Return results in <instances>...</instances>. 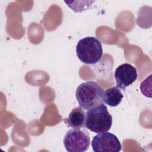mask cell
Returning <instances> with one entry per match:
<instances>
[{"mask_svg":"<svg viewBox=\"0 0 152 152\" xmlns=\"http://www.w3.org/2000/svg\"><path fill=\"white\" fill-rule=\"evenodd\" d=\"M151 74L149 75L148 78L145 79L140 85V90L141 93L145 96L149 98L151 97Z\"/></svg>","mask_w":152,"mask_h":152,"instance_id":"cell-9","label":"cell"},{"mask_svg":"<svg viewBox=\"0 0 152 152\" xmlns=\"http://www.w3.org/2000/svg\"><path fill=\"white\" fill-rule=\"evenodd\" d=\"M123 97L121 90L117 86L112 87L103 91V102L110 107H116L121 103Z\"/></svg>","mask_w":152,"mask_h":152,"instance_id":"cell-8","label":"cell"},{"mask_svg":"<svg viewBox=\"0 0 152 152\" xmlns=\"http://www.w3.org/2000/svg\"><path fill=\"white\" fill-rule=\"evenodd\" d=\"M63 142L68 152H84L90 144V135L85 129H71L65 134Z\"/></svg>","mask_w":152,"mask_h":152,"instance_id":"cell-4","label":"cell"},{"mask_svg":"<svg viewBox=\"0 0 152 152\" xmlns=\"http://www.w3.org/2000/svg\"><path fill=\"white\" fill-rule=\"evenodd\" d=\"M75 50L79 60L85 64H96L101 60L103 55L102 43L93 36L80 39L77 43Z\"/></svg>","mask_w":152,"mask_h":152,"instance_id":"cell-2","label":"cell"},{"mask_svg":"<svg viewBox=\"0 0 152 152\" xmlns=\"http://www.w3.org/2000/svg\"><path fill=\"white\" fill-rule=\"evenodd\" d=\"M91 145L95 152H119L122 148L118 137L107 131L96 135L91 141Z\"/></svg>","mask_w":152,"mask_h":152,"instance_id":"cell-5","label":"cell"},{"mask_svg":"<svg viewBox=\"0 0 152 152\" xmlns=\"http://www.w3.org/2000/svg\"><path fill=\"white\" fill-rule=\"evenodd\" d=\"M103 94V88L93 81L81 83L75 91V97L80 107L87 110L102 103Z\"/></svg>","mask_w":152,"mask_h":152,"instance_id":"cell-1","label":"cell"},{"mask_svg":"<svg viewBox=\"0 0 152 152\" xmlns=\"http://www.w3.org/2000/svg\"><path fill=\"white\" fill-rule=\"evenodd\" d=\"M112 124V116L103 103L87 110L85 126L91 132L95 133L107 132L110 130Z\"/></svg>","mask_w":152,"mask_h":152,"instance_id":"cell-3","label":"cell"},{"mask_svg":"<svg viewBox=\"0 0 152 152\" xmlns=\"http://www.w3.org/2000/svg\"><path fill=\"white\" fill-rule=\"evenodd\" d=\"M137 76V69L128 63L120 65L116 68L114 74L116 86L122 90L134 83Z\"/></svg>","mask_w":152,"mask_h":152,"instance_id":"cell-6","label":"cell"},{"mask_svg":"<svg viewBox=\"0 0 152 152\" xmlns=\"http://www.w3.org/2000/svg\"><path fill=\"white\" fill-rule=\"evenodd\" d=\"M86 114L81 107L74 108L69 113L67 119H65L66 124L75 129L82 128L85 126Z\"/></svg>","mask_w":152,"mask_h":152,"instance_id":"cell-7","label":"cell"}]
</instances>
